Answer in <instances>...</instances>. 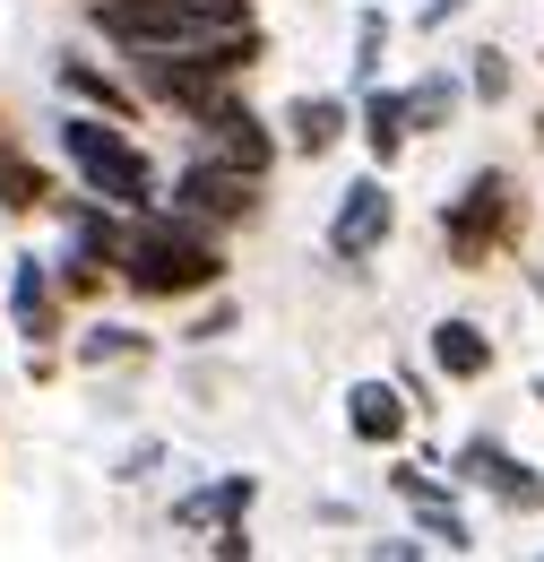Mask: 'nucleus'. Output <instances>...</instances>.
I'll return each instance as SVG.
<instances>
[{"label": "nucleus", "instance_id": "nucleus-1", "mask_svg": "<svg viewBox=\"0 0 544 562\" xmlns=\"http://www.w3.org/2000/svg\"><path fill=\"white\" fill-rule=\"evenodd\" d=\"M122 285H138V294H207V285L225 278V260H216V225H200V216H165V209H138L131 234H122Z\"/></svg>", "mask_w": 544, "mask_h": 562}, {"label": "nucleus", "instance_id": "nucleus-2", "mask_svg": "<svg viewBox=\"0 0 544 562\" xmlns=\"http://www.w3.org/2000/svg\"><path fill=\"white\" fill-rule=\"evenodd\" d=\"M260 26L251 0H95V35L122 53H191Z\"/></svg>", "mask_w": 544, "mask_h": 562}, {"label": "nucleus", "instance_id": "nucleus-3", "mask_svg": "<svg viewBox=\"0 0 544 562\" xmlns=\"http://www.w3.org/2000/svg\"><path fill=\"white\" fill-rule=\"evenodd\" d=\"M61 156H69V173H78L104 209H131V216L156 209V165H147V147H138L113 113H104V122H95V113H69L61 122Z\"/></svg>", "mask_w": 544, "mask_h": 562}, {"label": "nucleus", "instance_id": "nucleus-4", "mask_svg": "<svg viewBox=\"0 0 544 562\" xmlns=\"http://www.w3.org/2000/svg\"><path fill=\"white\" fill-rule=\"evenodd\" d=\"M251 61H260V26H242V35H225V44H191V53H131L138 87H147L156 104H173V113H200L207 95H225Z\"/></svg>", "mask_w": 544, "mask_h": 562}, {"label": "nucleus", "instance_id": "nucleus-5", "mask_svg": "<svg viewBox=\"0 0 544 562\" xmlns=\"http://www.w3.org/2000/svg\"><path fill=\"white\" fill-rule=\"evenodd\" d=\"M510 225H519V191H510V173H476L450 216H441V243H450V260L458 269H484L501 243H510Z\"/></svg>", "mask_w": 544, "mask_h": 562}, {"label": "nucleus", "instance_id": "nucleus-6", "mask_svg": "<svg viewBox=\"0 0 544 562\" xmlns=\"http://www.w3.org/2000/svg\"><path fill=\"white\" fill-rule=\"evenodd\" d=\"M173 209L200 216V225H251L260 216V173H242V165H225V156H191L182 173H173Z\"/></svg>", "mask_w": 544, "mask_h": 562}, {"label": "nucleus", "instance_id": "nucleus-7", "mask_svg": "<svg viewBox=\"0 0 544 562\" xmlns=\"http://www.w3.org/2000/svg\"><path fill=\"white\" fill-rule=\"evenodd\" d=\"M191 122H200L207 156H225V165H242V173H269L276 131L260 122V113H251V104H242V95H234V87H225V95H207V104L191 113Z\"/></svg>", "mask_w": 544, "mask_h": 562}, {"label": "nucleus", "instance_id": "nucleus-8", "mask_svg": "<svg viewBox=\"0 0 544 562\" xmlns=\"http://www.w3.org/2000/svg\"><path fill=\"white\" fill-rule=\"evenodd\" d=\"M389 182L381 173H363V182H345V209H338V225H329V251L338 260H372L381 243H389Z\"/></svg>", "mask_w": 544, "mask_h": 562}, {"label": "nucleus", "instance_id": "nucleus-9", "mask_svg": "<svg viewBox=\"0 0 544 562\" xmlns=\"http://www.w3.org/2000/svg\"><path fill=\"white\" fill-rule=\"evenodd\" d=\"M458 476H467V485H492L510 510H536V502H544V476H528L501 441H467V450H458Z\"/></svg>", "mask_w": 544, "mask_h": 562}, {"label": "nucleus", "instance_id": "nucleus-10", "mask_svg": "<svg viewBox=\"0 0 544 562\" xmlns=\"http://www.w3.org/2000/svg\"><path fill=\"white\" fill-rule=\"evenodd\" d=\"M345 432H354V441H372V450L407 441V398H398L389 381H354V390H345Z\"/></svg>", "mask_w": 544, "mask_h": 562}, {"label": "nucleus", "instance_id": "nucleus-11", "mask_svg": "<svg viewBox=\"0 0 544 562\" xmlns=\"http://www.w3.org/2000/svg\"><path fill=\"white\" fill-rule=\"evenodd\" d=\"M9 312H18V329H26L35 347L61 338V303H53V278H44L35 260H18V278H9Z\"/></svg>", "mask_w": 544, "mask_h": 562}, {"label": "nucleus", "instance_id": "nucleus-12", "mask_svg": "<svg viewBox=\"0 0 544 562\" xmlns=\"http://www.w3.org/2000/svg\"><path fill=\"white\" fill-rule=\"evenodd\" d=\"M407 95H398V87H372V95H363V147H372V165H398V156H407Z\"/></svg>", "mask_w": 544, "mask_h": 562}, {"label": "nucleus", "instance_id": "nucleus-13", "mask_svg": "<svg viewBox=\"0 0 544 562\" xmlns=\"http://www.w3.org/2000/svg\"><path fill=\"white\" fill-rule=\"evenodd\" d=\"M432 363H441L450 381H484V372H492V338H484L476 321H441V329H432Z\"/></svg>", "mask_w": 544, "mask_h": 562}, {"label": "nucleus", "instance_id": "nucleus-14", "mask_svg": "<svg viewBox=\"0 0 544 562\" xmlns=\"http://www.w3.org/2000/svg\"><path fill=\"white\" fill-rule=\"evenodd\" d=\"M285 139L303 147V156H329V147L345 139V104L338 95H303V104L285 113Z\"/></svg>", "mask_w": 544, "mask_h": 562}, {"label": "nucleus", "instance_id": "nucleus-15", "mask_svg": "<svg viewBox=\"0 0 544 562\" xmlns=\"http://www.w3.org/2000/svg\"><path fill=\"white\" fill-rule=\"evenodd\" d=\"M53 78H61V95L95 104V113H113V122H131V87H113L104 70H87V61H53Z\"/></svg>", "mask_w": 544, "mask_h": 562}, {"label": "nucleus", "instance_id": "nucleus-16", "mask_svg": "<svg viewBox=\"0 0 544 562\" xmlns=\"http://www.w3.org/2000/svg\"><path fill=\"white\" fill-rule=\"evenodd\" d=\"M450 113H458V78H415L407 87V122L415 131H441Z\"/></svg>", "mask_w": 544, "mask_h": 562}, {"label": "nucleus", "instance_id": "nucleus-17", "mask_svg": "<svg viewBox=\"0 0 544 562\" xmlns=\"http://www.w3.org/2000/svg\"><path fill=\"white\" fill-rule=\"evenodd\" d=\"M242 502H251V476H225L216 493H191V502H182V528H200V519L225 528V519H242Z\"/></svg>", "mask_w": 544, "mask_h": 562}, {"label": "nucleus", "instance_id": "nucleus-18", "mask_svg": "<svg viewBox=\"0 0 544 562\" xmlns=\"http://www.w3.org/2000/svg\"><path fill=\"white\" fill-rule=\"evenodd\" d=\"M0 209H9V216H18V209H44V173H35L26 156H9V147H0Z\"/></svg>", "mask_w": 544, "mask_h": 562}, {"label": "nucleus", "instance_id": "nucleus-19", "mask_svg": "<svg viewBox=\"0 0 544 562\" xmlns=\"http://www.w3.org/2000/svg\"><path fill=\"white\" fill-rule=\"evenodd\" d=\"M122 355H147V338L138 329H87L78 338V363H122Z\"/></svg>", "mask_w": 544, "mask_h": 562}, {"label": "nucleus", "instance_id": "nucleus-20", "mask_svg": "<svg viewBox=\"0 0 544 562\" xmlns=\"http://www.w3.org/2000/svg\"><path fill=\"white\" fill-rule=\"evenodd\" d=\"M467 87H476L484 104H501V95H510V61H501V53H476V70H467Z\"/></svg>", "mask_w": 544, "mask_h": 562}, {"label": "nucleus", "instance_id": "nucleus-21", "mask_svg": "<svg viewBox=\"0 0 544 562\" xmlns=\"http://www.w3.org/2000/svg\"><path fill=\"white\" fill-rule=\"evenodd\" d=\"M225 329H234V303H207L200 321H191V338H200V347H207V338H225Z\"/></svg>", "mask_w": 544, "mask_h": 562}, {"label": "nucleus", "instance_id": "nucleus-22", "mask_svg": "<svg viewBox=\"0 0 544 562\" xmlns=\"http://www.w3.org/2000/svg\"><path fill=\"white\" fill-rule=\"evenodd\" d=\"M450 9H467V0H432V9H423V26H441V18H450Z\"/></svg>", "mask_w": 544, "mask_h": 562}, {"label": "nucleus", "instance_id": "nucleus-23", "mask_svg": "<svg viewBox=\"0 0 544 562\" xmlns=\"http://www.w3.org/2000/svg\"><path fill=\"white\" fill-rule=\"evenodd\" d=\"M536 398H544V381H536Z\"/></svg>", "mask_w": 544, "mask_h": 562}, {"label": "nucleus", "instance_id": "nucleus-24", "mask_svg": "<svg viewBox=\"0 0 544 562\" xmlns=\"http://www.w3.org/2000/svg\"><path fill=\"white\" fill-rule=\"evenodd\" d=\"M87 9H95V0H87Z\"/></svg>", "mask_w": 544, "mask_h": 562}, {"label": "nucleus", "instance_id": "nucleus-25", "mask_svg": "<svg viewBox=\"0 0 544 562\" xmlns=\"http://www.w3.org/2000/svg\"><path fill=\"white\" fill-rule=\"evenodd\" d=\"M0 147H9V139H0Z\"/></svg>", "mask_w": 544, "mask_h": 562}]
</instances>
